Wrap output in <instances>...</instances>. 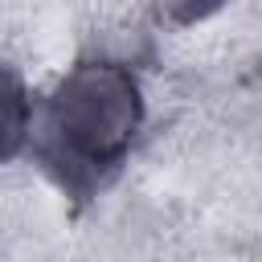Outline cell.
I'll return each instance as SVG.
<instances>
[{
	"label": "cell",
	"mask_w": 262,
	"mask_h": 262,
	"mask_svg": "<svg viewBox=\"0 0 262 262\" xmlns=\"http://www.w3.org/2000/svg\"><path fill=\"white\" fill-rule=\"evenodd\" d=\"M143 123V94L127 66L82 61L49 98V151L70 176L115 168Z\"/></svg>",
	"instance_id": "obj_1"
},
{
	"label": "cell",
	"mask_w": 262,
	"mask_h": 262,
	"mask_svg": "<svg viewBox=\"0 0 262 262\" xmlns=\"http://www.w3.org/2000/svg\"><path fill=\"white\" fill-rule=\"evenodd\" d=\"M29 135V94L16 74L0 70V164L20 151Z\"/></svg>",
	"instance_id": "obj_2"
}]
</instances>
